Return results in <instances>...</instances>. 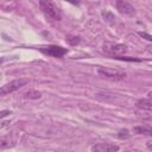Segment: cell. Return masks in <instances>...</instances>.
<instances>
[{
  "instance_id": "16",
  "label": "cell",
  "mask_w": 152,
  "mask_h": 152,
  "mask_svg": "<svg viewBox=\"0 0 152 152\" xmlns=\"http://www.w3.org/2000/svg\"><path fill=\"white\" fill-rule=\"evenodd\" d=\"M65 1L71 2V4H74V5H80V0H65Z\"/></svg>"
},
{
  "instance_id": "12",
  "label": "cell",
  "mask_w": 152,
  "mask_h": 152,
  "mask_svg": "<svg viewBox=\"0 0 152 152\" xmlns=\"http://www.w3.org/2000/svg\"><path fill=\"white\" fill-rule=\"evenodd\" d=\"M102 15H103L104 20H106V21H108L109 24H112V25H113V24L115 23V19H116V18H115L112 13H109V12H103V13H102Z\"/></svg>"
},
{
  "instance_id": "5",
  "label": "cell",
  "mask_w": 152,
  "mask_h": 152,
  "mask_svg": "<svg viewBox=\"0 0 152 152\" xmlns=\"http://www.w3.org/2000/svg\"><path fill=\"white\" fill-rule=\"evenodd\" d=\"M40 51H42L43 53L48 55V56H52V57H57V58L63 57V56L68 52L66 49H64V48H62V46H56V45H50V46H48V48H42Z\"/></svg>"
},
{
  "instance_id": "2",
  "label": "cell",
  "mask_w": 152,
  "mask_h": 152,
  "mask_svg": "<svg viewBox=\"0 0 152 152\" xmlns=\"http://www.w3.org/2000/svg\"><path fill=\"white\" fill-rule=\"evenodd\" d=\"M97 74L107 80H112V81H118V80H122L126 74L120 71V70H115V69H110V68H106V66H100L97 68Z\"/></svg>"
},
{
  "instance_id": "18",
  "label": "cell",
  "mask_w": 152,
  "mask_h": 152,
  "mask_svg": "<svg viewBox=\"0 0 152 152\" xmlns=\"http://www.w3.org/2000/svg\"><path fill=\"white\" fill-rule=\"evenodd\" d=\"M148 97H150V99H152V91H150V93H148Z\"/></svg>"
},
{
  "instance_id": "3",
  "label": "cell",
  "mask_w": 152,
  "mask_h": 152,
  "mask_svg": "<svg viewBox=\"0 0 152 152\" xmlns=\"http://www.w3.org/2000/svg\"><path fill=\"white\" fill-rule=\"evenodd\" d=\"M27 83H28V80H26V78L13 80V81H11V82H8V83H6V84H4V86L1 87L0 94H1L2 96H4V95H7V94H11V93L18 90L19 88L26 86Z\"/></svg>"
},
{
  "instance_id": "1",
  "label": "cell",
  "mask_w": 152,
  "mask_h": 152,
  "mask_svg": "<svg viewBox=\"0 0 152 152\" xmlns=\"http://www.w3.org/2000/svg\"><path fill=\"white\" fill-rule=\"evenodd\" d=\"M39 6L42 11L53 20H61V13L58 7L50 0H39Z\"/></svg>"
},
{
  "instance_id": "11",
  "label": "cell",
  "mask_w": 152,
  "mask_h": 152,
  "mask_svg": "<svg viewBox=\"0 0 152 152\" xmlns=\"http://www.w3.org/2000/svg\"><path fill=\"white\" fill-rule=\"evenodd\" d=\"M65 42H66L69 45H76V44L80 43V38L76 37V36H70V34H68V36L65 37Z\"/></svg>"
},
{
  "instance_id": "14",
  "label": "cell",
  "mask_w": 152,
  "mask_h": 152,
  "mask_svg": "<svg viewBox=\"0 0 152 152\" xmlns=\"http://www.w3.org/2000/svg\"><path fill=\"white\" fill-rule=\"evenodd\" d=\"M138 34H139L140 37H142V38H145V39L152 42V36H151V34H148V33H146V32H138Z\"/></svg>"
},
{
  "instance_id": "13",
  "label": "cell",
  "mask_w": 152,
  "mask_h": 152,
  "mask_svg": "<svg viewBox=\"0 0 152 152\" xmlns=\"http://www.w3.org/2000/svg\"><path fill=\"white\" fill-rule=\"evenodd\" d=\"M118 137H119L120 139H127V138L129 137V134H128V131H127V129H121V131L119 132Z\"/></svg>"
},
{
  "instance_id": "15",
  "label": "cell",
  "mask_w": 152,
  "mask_h": 152,
  "mask_svg": "<svg viewBox=\"0 0 152 152\" xmlns=\"http://www.w3.org/2000/svg\"><path fill=\"white\" fill-rule=\"evenodd\" d=\"M10 114V110H1V113H0V116L1 118H5L6 115H8Z\"/></svg>"
},
{
  "instance_id": "17",
  "label": "cell",
  "mask_w": 152,
  "mask_h": 152,
  "mask_svg": "<svg viewBox=\"0 0 152 152\" xmlns=\"http://www.w3.org/2000/svg\"><path fill=\"white\" fill-rule=\"evenodd\" d=\"M146 147H147L148 150H151V151H152V141H150V142H147V144H146Z\"/></svg>"
},
{
  "instance_id": "8",
  "label": "cell",
  "mask_w": 152,
  "mask_h": 152,
  "mask_svg": "<svg viewBox=\"0 0 152 152\" xmlns=\"http://www.w3.org/2000/svg\"><path fill=\"white\" fill-rule=\"evenodd\" d=\"M135 104L139 109L152 112V99H139L135 102Z\"/></svg>"
},
{
  "instance_id": "9",
  "label": "cell",
  "mask_w": 152,
  "mask_h": 152,
  "mask_svg": "<svg viewBox=\"0 0 152 152\" xmlns=\"http://www.w3.org/2000/svg\"><path fill=\"white\" fill-rule=\"evenodd\" d=\"M133 132L137 134H144V135L152 137V127H148V126H135L133 128Z\"/></svg>"
},
{
  "instance_id": "6",
  "label": "cell",
  "mask_w": 152,
  "mask_h": 152,
  "mask_svg": "<svg viewBox=\"0 0 152 152\" xmlns=\"http://www.w3.org/2000/svg\"><path fill=\"white\" fill-rule=\"evenodd\" d=\"M115 6H116V10L124 14V15H128V17H132L135 14V8L127 1L125 0H116L115 2Z\"/></svg>"
},
{
  "instance_id": "7",
  "label": "cell",
  "mask_w": 152,
  "mask_h": 152,
  "mask_svg": "<svg viewBox=\"0 0 152 152\" xmlns=\"http://www.w3.org/2000/svg\"><path fill=\"white\" fill-rule=\"evenodd\" d=\"M119 146L118 145H114V144H104V142H100V144H96L91 147V151H95V152H113V151H119Z\"/></svg>"
},
{
  "instance_id": "4",
  "label": "cell",
  "mask_w": 152,
  "mask_h": 152,
  "mask_svg": "<svg viewBox=\"0 0 152 152\" xmlns=\"http://www.w3.org/2000/svg\"><path fill=\"white\" fill-rule=\"evenodd\" d=\"M102 50L109 55L113 56H120L122 53L126 52L127 46L124 44H119V43H113V42H106L102 46Z\"/></svg>"
},
{
  "instance_id": "10",
  "label": "cell",
  "mask_w": 152,
  "mask_h": 152,
  "mask_svg": "<svg viewBox=\"0 0 152 152\" xmlns=\"http://www.w3.org/2000/svg\"><path fill=\"white\" fill-rule=\"evenodd\" d=\"M24 97L28 99V100H37V99L42 97V93L38 90H34V89H28L27 91L24 93Z\"/></svg>"
}]
</instances>
